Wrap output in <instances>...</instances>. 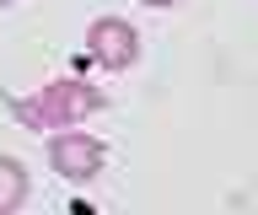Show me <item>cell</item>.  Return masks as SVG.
I'll return each mask as SVG.
<instances>
[{
	"label": "cell",
	"instance_id": "cell-3",
	"mask_svg": "<svg viewBox=\"0 0 258 215\" xmlns=\"http://www.w3.org/2000/svg\"><path fill=\"white\" fill-rule=\"evenodd\" d=\"M97 167H102V146H97L92 134H59L54 140V172L59 178L81 183V178H92Z\"/></svg>",
	"mask_w": 258,
	"mask_h": 215
},
{
	"label": "cell",
	"instance_id": "cell-4",
	"mask_svg": "<svg viewBox=\"0 0 258 215\" xmlns=\"http://www.w3.org/2000/svg\"><path fill=\"white\" fill-rule=\"evenodd\" d=\"M27 199V172H22V162H11V156H0V215L16 210Z\"/></svg>",
	"mask_w": 258,
	"mask_h": 215
},
{
	"label": "cell",
	"instance_id": "cell-5",
	"mask_svg": "<svg viewBox=\"0 0 258 215\" xmlns=\"http://www.w3.org/2000/svg\"><path fill=\"white\" fill-rule=\"evenodd\" d=\"M145 6H172V0H145Z\"/></svg>",
	"mask_w": 258,
	"mask_h": 215
},
{
	"label": "cell",
	"instance_id": "cell-2",
	"mask_svg": "<svg viewBox=\"0 0 258 215\" xmlns=\"http://www.w3.org/2000/svg\"><path fill=\"white\" fill-rule=\"evenodd\" d=\"M86 43H92V59H102L108 70H124V65H135V54H140V38H135V27H129V22H118V17H102V22H92Z\"/></svg>",
	"mask_w": 258,
	"mask_h": 215
},
{
	"label": "cell",
	"instance_id": "cell-1",
	"mask_svg": "<svg viewBox=\"0 0 258 215\" xmlns=\"http://www.w3.org/2000/svg\"><path fill=\"white\" fill-rule=\"evenodd\" d=\"M97 108H102V92H92L81 81H54L38 97H16V118L27 129H64V124L97 113Z\"/></svg>",
	"mask_w": 258,
	"mask_h": 215
},
{
	"label": "cell",
	"instance_id": "cell-6",
	"mask_svg": "<svg viewBox=\"0 0 258 215\" xmlns=\"http://www.w3.org/2000/svg\"><path fill=\"white\" fill-rule=\"evenodd\" d=\"M0 6H11V0H0Z\"/></svg>",
	"mask_w": 258,
	"mask_h": 215
}]
</instances>
